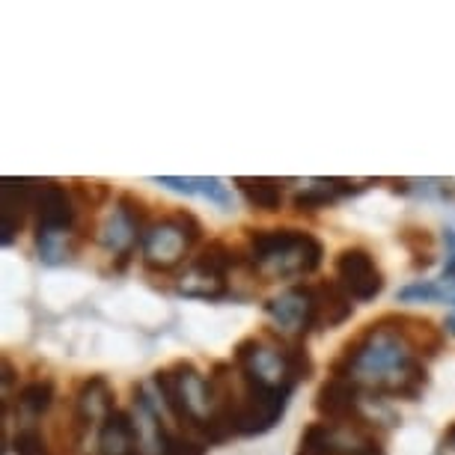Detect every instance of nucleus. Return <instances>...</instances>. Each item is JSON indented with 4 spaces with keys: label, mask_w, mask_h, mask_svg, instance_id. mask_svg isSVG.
Segmentation results:
<instances>
[{
    "label": "nucleus",
    "mask_w": 455,
    "mask_h": 455,
    "mask_svg": "<svg viewBox=\"0 0 455 455\" xmlns=\"http://www.w3.org/2000/svg\"><path fill=\"white\" fill-rule=\"evenodd\" d=\"M360 390L351 378H339L331 375L328 381L322 384L319 393H315V411L324 423L346 428V426H357L363 423V414H360Z\"/></svg>",
    "instance_id": "7"
},
{
    "label": "nucleus",
    "mask_w": 455,
    "mask_h": 455,
    "mask_svg": "<svg viewBox=\"0 0 455 455\" xmlns=\"http://www.w3.org/2000/svg\"><path fill=\"white\" fill-rule=\"evenodd\" d=\"M437 455H455V423L441 435V443H437Z\"/></svg>",
    "instance_id": "24"
},
{
    "label": "nucleus",
    "mask_w": 455,
    "mask_h": 455,
    "mask_svg": "<svg viewBox=\"0 0 455 455\" xmlns=\"http://www.w3.org/2000/svg\"><path fill=\"white\" fill-rule=\"evenodd\" d=\"M315 286V300H319V328H339L351 319L355 304L346 289L339 286V280H324L313 283Z\"/></svg>",
    "instance_id": "11"
},
{
    "label": "nucleus",
    "mask_w": 455,
    "mask_h": 455,
    "mask_svg": "<svg viewBox=\"0 0 455 455\" xmlns=\"http://www.w3.org/2000/svg\"><path fill=\"white\" fill-rule=\"evenodd\" d=\"M114 390H110L105 375H90L81 381L78 396H75L72 405V417L84 432H90L96 423H105V419L114 414Z\"/></svg>",
    "instance_id": "9"
},
{
    "label": "nucleus",
    "mask_w": 455,
    "mask_h": 455,
    "mask_svg": "<svg viewBox=\"0 0 455 455\" xmlns=\"http://www.w3.org/2000/svg\"><path fill=\"white\" fill-rule=\"evenodd\" d=\"M446 247H450V253H446V265H443V280L450 283L455 277V229H446Z\"/></svg>",
    "instance_id": "23"
},
{
    "label": "nucleus",
    "mask_w": 455,
    "mask_h": 455,
    "mask_svg": "<svg viewBox=\"0 0 455 455\" xmlns=\"http://www.w3.org/2000/svg\"><path fill=\"white\" fill-rule=\"evenodd\" d=\"M244 256H238V251L233 244H227L223 238H214L200 251V256L194 259L191 268L205 274V277H214V280H227L229 268H235V265H242Z\"/></svg>",
    "instance_id": "14"
},
{
    "label": "nucleus",
    "mask_w": 455,
    "mask_h": 455,
    "mask_svg": "<svg viewBox=\"0 0 455 455\" xmlns=\"http://www.w3.org/2000/svg\"><path fill=\"white\" fill-rule=\"evenodd\" d=\"M116 212H123L128 220H132V227L137 229L140 235H146V229L152 227V212H149V205H146L140 196L132 194V191H125V194H119V200H116Z\"/></svg>",
    "instance_id": "20"
},
{
    "label": "nucleus",
    "mask_w": 455,
    "mask_h": 455,
    "mask_svg": "<svg viewBox=\"0 0 455 455\" xmlns=\"http://www.w3.org/2000/svg\"><path fill=\"white\" fill-rule=\"evenodd\" d=\"M399 242L408 247V253L414 256V268H428L435 265V235L428 229H419V227H408L399 233Z\"/></svg>",
    "instance_id": "18"
},
{
    "label": "nucleus",
    "mask_w": 455,
    "mask_h": 455,
    "mask_svg": "<svg viewBox=\"0 0 455 455\" xmlns=\"http://www.w3.org/2000/svg\"><path fill=\"white\" fill-rule=\"evenodd\" d=\"M265 313L274 319L280 331L291 333V339H304L310 331H319V300H315V286H291L280 298L265 300Z\"/></svg>",
    "instance_id": "4"
},
{
    "label": "nucleus",
    "mask_w": 455,
    "mask_h": 455,
    "mask_svg": "<svg viewBox=\"0 0 455 455\" xmlns=\"http://www.w3.org/2000/svg\"><path fill=\"white\" fill-rule=\"evenodd\" d=\"M384 322H387L390 331L399 333V339L405 342V346L414 351V355L423 360V357H437L443 348V331L437 328L432 319H426V315H411V313H390V315H381Z\"/></svg>",
    "instance_id": "8"
},
{
    "label": "nucleus",
    "mask_w": 455,
    "mask_h": 455,
    "mask_svg": "<svg viewBox=\"0 0 455 455\" xmlns=\"http://www.w3.org/2000/svg\"><path fill=\"white\" fill-rule=\"evenodd\" d=\"M399 300H423V304H432V300H441V286L437 283H414V286H405L399 291Z\"/></svg>",
    "instance_id": "22"
},
{
    "label": "nucleus",
    "mask_w": 455,
    "mask_h": 455,
    "mask_svg": "<svg viewBox=\"0 0 455 455\" xmlns=\"http://www.w3.org/2000/svg\"><path fill=\"white\" fill-rule=\"evenodd\" d=\"M235 188L242 191L247 205L256 212H280L283 205V185L277 179H251V176H238Z\"/></svg>",
    "instance_id": "15"
},
{
    "label": "nucleus",
    "mask_w": 455,
    "mask_h": 455,
    "mask_svg": "<svg viewBox=\"0 0 455 455\" xmlns=\"http://www.w3.org/2000/svg\"><path fill=\"white\" fill-rule=\"evenodd\" d=\"M298 455H342L339 428L331 423H310L300 432Z\"/></svg>",
    "instance_id": "16"
},
{
    "label": "nucleus",
    "mask_w": 455,
    "mask_h": 455,
    "mask_svg": "<svg viewBox=\"0 0 455 455\" xmlns=\"http://www.w3.org/2000/svg\"><path fill=\"white\" fill-rule=\"evenodd\" d=\"M12 450L15 455H51V443L39 426H24L12 437Z\"/></svg>",
    "instance_id": "21"
},
{
    "label": "nucleus",
    "mask_w": 455,
    "mask_h": 455,
    "mask_svg": "<svg viewBox=\"0 0 455 455\" xmlns=\"http://www.w3.org/2000/svg\"><path fill=\"white\" fill-rule=\"evenodd\" d=\"M331 375L351 378L360 390L372 396L405 402H417L428 384L426 363L399 339L396 331L387 328L384 319L366 324L342 346L339 357L331 363Z\"/></svg>",
    "instance_id": "1"
},
{
    "label": "nucleus",
    "mask_w": 455,
    "mask_h": 455,
    "mask_svg": "<svg viewBox=\"0 0 455 455\" xmlns=\"http://www.w3.org/2000/svg\"><path fill=\"white\" fill-rule=\"evenodd\" d=\"M54 396H57V387L51 378H33V381H28L19 390V405L21 411H28L30 417H42L54 405Z\"/></svg>",
    "instance_id": "17"
},
{
    "label": "nucleus",
    "mask_w": 455,
    "mask_h": 455,
    "mask_svg": "<svg viewBox=\"0 0 455 455\" xmlns=\"http://www.w3.org/2000/svg\"><path fill=\"white\" fill-rule=\"evenodd\" d=\"M143 435L128 411H114L99 428V455H140Z\"/></svg>",
    "instance_id": "10"
},
{
    "label": "nucleus",
    "mask_w": 455,
    "mask_h": 455,
    "mask_svg": "<svg viewBox=\"0 0 455 455\" xmlns=\"http://www.w3.org/2000/svg\"><path fill=\"white\" fill-rule=\"evenodd\" d=\"M441 300H446V304H455V283H443V286H441Z\"/></svg>",
    "instance_id": "25"
},
{
    "label": "nucleus",
    "mask_w": 455,
    "mask_h": 455,
    "mask_svg": "<svg viewBox=\"0 0 455 455\" xmlns=\"http://www.w3.org/2000/svg\"><path fill=\"white\" fill-rule=\"evenodd\" d=\"M446 328H450V333H455V319H446Z\"/></svg>",
    "instance_id": "26"
},
{
    "label": "nucleus",
    "mask_w": 455,
    "mask_h": 455,
    "mask_svg": "<svg viewBox=\"0 0 455 455\" xmlns=\"http://www.w3.org/2000/svg\"><path fill=\"white\" fill-rule=\"evenodd\" d=\"M33 214H36V233H72L78 223V203L66 185L36 182L33 185Z\"/></svg>",
    "instance_id": "6"
},
{
    "label": "nucleus",
    "mask_w": 455,
    "mask_h": 455,
    "mask_svg": "<svg viewBox=\"0 0 455 455\" xmlns=\"http://www.w3.org/2000/svg\"><path fill=\"white\" fill-rule=\"evenodd\" d=\"M152 182L176 194H200L205 200H212L214 205H220V209H227V205L233 203L229 200V188L223 185V179L218 176H156Z\"/></svg>",
    "instance_id": "13"
},
{
    "label": "nucleus",
    "mask_w": 455,
    "mask_h": 455,
    "mask_svg": "<svg viewBox=\"0 0 455 455\" xmlns=\"http://www.w3.org/2000/svg\"><path fill=\"white\" fill-rule=\"evenodd\" d=\"M200 238H203V227L191 212H185V209L170 212L167 218L156 220L146 229V235L140 242L146 271L167 274L179 268Z\"/></svg>",
    "instance_id": "3"
},
{
    "label": "nucleus",
    "mask_w": 455,
    "mask_h": 455,
    "mask_svg": "<svg viewBox=\"0 0 455 455\" xmlns=\"http://www.w3.org/2000/svg\"><path fill=\"white\" fill-rule=\"evenodd\" d=\"M333 271H337L339 286L360 304H369L384 291V274L378 268L375 256L363 247H346L333 262Z\"/></svg>",
    "instance_id": "5"
},
{
    "label": "nucleus",
    "mask_w": 455,
    "mask_h": 455,
    "mask_svg": "<svg viewBox=\"0 0 455 455\" xmlns=\"http://www.w3.org/2000/svg\"><path fill=\"white\" fill-rule=\"evenodd\" d=\"M209 443L188 432H164L158 441V455H205Z\"/></svg>",
    "instance_id": "19"
},
{
    "label": "nucleus",
    "mask_w": 455,
    "mask_h": 455,
    "mask_svg": "<svg viewBox=\"0 0 455 455\" xmlns=\"http://www.w3.org/2000/svg\"><path fill=\"white\" fill-rule=\"evenodd\" d=\"M4 244L10 247L15 242V233H21L24 214L33 212V185L30 182H4Z\"/></svg>",
    "instance_id": "12"
},
{
    "label": "nucleus",
    "mask_w": 455,
    "mask_h": 455,
    "mask_svg": "<svg viewBox=\"0 0 455 455\" xmlns=\"http://www.w3.org/2000/svg\"><path fill=\"white\" fill-rule=\"evenodd\" d=\"M247 256L244 262L265 283L307 277L322 265L324 247L315 235L300 229H244Z\"/></svg>",
    "instance_id": "2"
}]
</instances>
